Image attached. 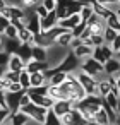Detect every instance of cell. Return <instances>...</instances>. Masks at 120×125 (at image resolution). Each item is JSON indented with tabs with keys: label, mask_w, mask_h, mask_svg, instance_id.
Wrapping results in <instances>:
<instances>
[{
	"label": "cell",
	"mask_w": 120,
	"mask_h": 125,
	"mask_svg": "<svg viewBox=\"0 0 120 125\" xmlns=\"http://www.w3.org/2000/svg\"><path fill=\"white\" fill-rule=\"evenodd\" d=\"M33 122H36V123H40V125H45V122H46V115H48V111L50 110H46V108H41V106H36L34 103H29L28 106H24V108H21Z\"/></svg>",
	"instance_id": "1"
},
{
	"label": "cell",
	"mask_w": 120,
	"mask_h": 125,
	"mask_svg": "<svg viewBox=\"0 0 120 125\" xmlns=\"http://www.w3.org/2000/svg\"><path fill=\"white\" fill-rule=\"evenodd\" d=\"M79 70H81V72H84V74H87V75H91V77H94V79H98L101 74H105V65L98 63L93 57H89V58L82 60V63H81V69H79Z\"/></svg>",
	"instance_id": "3"
},
{
	"label": "cell",
	"mask_w": 120,
	"mask_h": 125,
	"mask_svg": "<svg viewBox=\"0 0 120 125\" xmlns=\"http://www.w3.org/2000/svg\"><path fill=\"white\" fill-rule=\"evenodd\" d=\"M64 33H65V29H62V28L57 26V28H53V29H50V31H46V33H41V34H43V38H45L50 45H55L57 40H58Z\"/></svg>",
	"instance_id": "14"
},
{
	"label": "cell",
	"mask_w": 120,
	"mask_h": 125,
	"mask_svg": "<svg viewBox=\"0 0 120 125\" xmlns=\"http://www.w3.org/2000/svg\"><path fill=\"white\" fill-rule=\"evenodd\" d=\"M9 116H11V110L9 108H2V110H0V125L7 123Z\"/></svg>",
	"instance_id": "40"
},
{
	"label": "cell",
	"mask_w": 120,
	"mask_h": 125,
	"mask_svg": "<svg viewBox=\"0 0 120 125\" xmlns=\"http://www.w3.org/2000/svg\"><path fill=\"white\" fill-rule=\"evenodd\" d=\"M17 40L22 43V45H29V46H34V34L29 31V29H22L17 33Z\"/></svg>",
	"instance_id": "17"
},
{
	"label": "cell",
	"mask_w": 120,
	"mask_h": 125,
	"mask_svg": "<svg viewBox=\"0 0 120 125\" xmlns=\"http://www.w3.org/2000/svg\"><path fill=\"white\" fill-rule=\"evenodd\" d=\"M26 29H29L34 36L36 34H41V19L34 12H29L28 14V17H26Z\"/></svg>",
	"instance_id": "7"
},
{
	"label": "cell",
	"mask_w": 120,
	"mask_h": 125,
	"mask_svg": "<svg viewBox=\"0 0 120 125\" xmlns=\"http://www.w3.org/2000/svg\"><path fill=\"white\" fill-rule=\"evenodd\" d=\"M31 103V98H29V94H28V91L22 94V98H21V108H24V106H28Z\"/></svg>",
	"instance_id": "46"
},
{
	"label": "cell",
	"mask_w": 120,
	"mask_h": 125,
	"mask_svg": "<svg viewBox=\"0 0 120 125\" xmlns=\"http://www.w3.org/2000/svg\"><path fill=\"white\" fill-rule=\"evenodd\" d=\"M9 87H11V82H9L5 77H2V79H0V91H2V93H7Z\"/></svg>",
	"instance_id": "44"
},
{
	"label": "cell",
	"mask_w": 120,
	"mask_h": 125,
	"mask_svg": "<svg viewBox=\"0 0 120 125\" xmlns=\"http://www.w3.org/2000/svg\"><path fill=\"white\" fill-rule=\"evenodd\" d=\"M17 55H19L26 63H29V62L33 60V46H29V45H21Z\"/></svg>",
	"instance_id": "21"
},
{
	"label": "cell",
	"mask_w": 120,
	"mask_h": 125,
	"mask_svg": "<svg viewBox=\"0 0 120 125\" xmlns=\"http://www.w3.org/2000/svg\"><path fill=\"white\" fill-rule=\"evenodd\" d=\"M117 87L120 89V75H117Z\"/></svg>",
	"instance_id": "54"
},
{
	"label": "cell",
	"mask_w": 120,
	"mask_h": 125,
	"mask_svg": "<svg viewBox=\"0 0 120 125\" xmlns=\"http://www.w3.org/2000/svg\"><path fill=\"white\" fill-rule=\"evenodd\" d=\"M21 91H24V89H22V86H21L19 82H14V84H11V87H9V91H7V93H21Z\"/></svg>",
	"instance_id": "45"
},
{
	"label": "cell",
	"mask_w": 120,
	"mask_h": 125,
	"mask_svg": "<svg viewBox=\"0 0 120 125\" xmlns=\"http://www.w3.org/2000/svg\"><path fill=\"white\" fill-rule=\"evenodd\" d=\"M26 65H28V63H26L19 55H11L7 70H12V72H22V70H26Z\"/></svg>",
	"instance_id": "12"
},
{
	"label": "cell",
	"mask_w": 120,
	"mask_h": 125,
	"mask_svg": "<svg viewBox=\"0 0 120 125\" xmlns=\"http://www.w3.org/2000/svg\"><path fill=\"white\" fill-rule=\"evenodd\" d=\"M81 45H82V40H79V38H74V40H72V43H70V50L74 52V50H77Z\"/></svg>",
	"instance_id": "48"
},
{
	"label": "cell",
	"mask_w": 120,
	"mask_h": 125,
	"mask_svg": "<svg viewBox=\"0 0 120 125\" xmlns=\"http://www.w3.org/2000/svg\"><path fill=\"white\" fill-rule=\"evenodd\" d=\"M29 122H31V118L22 110H19L16 113H11V116L7 120V125H28Z\"/></svg>",
	"instance_id": "9"
},
{
	"label": "cell",
	"mask_w": 120,
	"mask_h": 125,
	"mask_svg": "<svg viewBox=\"0 0 120 125\" xmlns=\"http://www.w3.org/2000/svg\"><path fill=\"white\" fill-rule=\"evenodd\" d=\"M31 98V103H34L36 106H41V108H46V110H52L55 101L50 98V96H40V94H29Z\"/></svg>",
	"instance_id": "10"
},
{
	"label": "cell",
	"mask_w": 120,
	"mask_h": 125,
	"mask_svg": "<svg viewBox=\"0 0 120 125\" xmlns=\"http://www.w3.org/2000/svg\"><path fill=\"white\" fill-rule=\"evenodd\" d=\"M103 99H105V101H106V103H108L113 110L117 108V104H118V101H120V98H118L117 94H113V93H110V94H108L106 98H103Z\"/></svg>",
	"instance_id": "34"
},
{
	"label": "cell",
	"mask_w": 120,
	"mask_h": 125,
	"mask_svg": "<svg viewBox=\"0 0 120 125\" xmlns=\"http://www.w3.org/2000/svg\"><path fill=\"white\" fill-rule=\"evenodd\" d=\"M5 72H7V67H0V79L5 75Z\"/></svg>",
	"instance_id": "52"
},
{
	"label": "cell",
	"mask_w": 120,
	"mask_h": 125,
	"mask_svg": "<svg viewBox=\"0 0 120 125\" xmlns=\"http://www.w3.org/2000/svg\"><path fill=\"white\" fill-rule=\"evenodd\" d=\"M19 84L22 86V89H24V91L31 89V74H29L28 70H22V72H21V77H19Z\"/></svg>",
	"instance_id": "27"
},
{
	"label": "cell",
	"mask_w": 120,
	"mask_h": 125,
	"mask_svg": "<svg viewBox=\"0 0 120 125\" xmlns=\"http://www.w3.org/2000/svg\"><path fill=\"white\" fill-rule=\"evenodd\" d=\"M111 46V50H113V53H117V52H120V33H118V36H117V40L110 45Z\"/></svg>",
	"instance_id": "47"
},
{
	"label": "cell",
	"mask_w": 120,
	"mask_h": 125,
	"mask_svg": "<svg viewBox=\"0 0 120 125\" xmlns=\"http://www.w3.org/2000/svg\"><path fill=\"white\" fill-rule=\"evenodd\" d=\"M94 12H93V7H91V2L87 4V5H82V9H81V12H79V16H81V19H82V22H86L87 24V21L91 19V16H93Z\"/></svg>",
	"instance_id": "28"
},
{
	"label": "cell",
	"mask_w": 120,
	"mask_h": 125,
	"mask_svg": "<svg viewBox=\"0 0 120 125\" xmlns=\"http://www.w3.org/2000/svg\"><path fill=\"white\" fill-rule=\"evenodd\" d=\"M33 60L36 62H48V50L41 46H33Z\"/></svg>",
	"instance_id": "20"
},
{
	"label": "cell",
	"mask_w": 120,
	"mask_h": 125,
	"mask_svg": "<svg viewBox=\"0 0 120 125\" xmlns=\"http://www.w3.org/2000/svg\"><path fill=\"white\" fill-rule=\"evenodd\" d=\"M4 125H7V123H4Z\"/></svg>",
	"instance_id": "58"
},
{
	"label": "cell",
	"mask_w": 120,
	"mask_h": 125,
	"mask_svg": "<svg viewBox=\"0 0 120 125\" xmlns=\"http://www.w3.org/2000/svg\"><path fill=\"white\" fill-rule=\"evenodd\" d=\"M105 74H106V77H110V75H115V74H120V60L118 58H110L106 63H105Z\"/></svg>",
	"instance_id": "15"
},
{
	"label": "cell",
	"mask_w": 120,
	"mask_h": 125,
	"mask_svg": "<svg viewBox=\"0 0 120 125\" xmlns=\"http://www.w3.org/2000/svg\"><path fill=\"white\" fill-rule=\"evenodd\" d=\"M45 84H48V79L45 77V74H43V72L31 74V87H33V89L41 87V86H45Z\"/></svg>",
	"instance_id": "18"
},
{
	"label": "cell",
	"mask_w": 120,
	"mask_h": 125,
	"mask_svg": "<svg viewBox=\"0 0 120 125\" xmlns=\"http://www.w3.org/2000/svg\"><path fill=\"white\" fill-rule=\"evenodd\" d=\"M58 26V19H57V12H48V16L45 19H41V33H46L53 28Z\"/></svg>",
	"instance_id": "11"
},
{
	"label": "cell",
	"mask_w": 120,
	"mask_h": 125,
	"mask_svg": "<svg viewBox=\"0 0 120 125\" xmlns=\"http://www.w3.org/2000/svg\"><path fill=\"white\" fill-rule=\"evenodd\" d=\"M34 14H36V16L40 17V19H45V17L48 16V12H46V9L43 7V4H40V5H38V7L34 9Z\"/></svg>",
	"instance_id": "43"
},
{
	"label": "cell",
	"mask_w": 120,
	"mask_h": 125,
	"mask_svg": "<svg viewBox=\"0 0 120 125\" xmlns=\"http://www.w3.org/2000/svg\"><path fill=\"white\" fill-rule=\"evenodd\" d=\"M7 7H9V4L5 2V0H0V12H4Z\"/></svg>",
	"instance_id": "50"
},
{
	"label": "cell",
	"mask_w": 120,
	"mask_h": 125,
	"mask_svg": "<svg viewBox=\"0 0 120 125\" xmlns=\"http://www.w3.org/2000/svg\"><path fill=\"white\" fill-rule=\"evenodd\" d=\"M9 60H11V55L2 50V52H0V67H7L9 65Z\"/></svg>",
	"instance_id": "42"
},
{
	"label": "cell",
	"mask_w": 120,
	"mask_h": 125,
	"mask_svg": "<svg viewBox=\"0 0 120 125\" xmlns=\"http://www.w3.org/2000/svg\"><path fill=\"white\" fill-rule=\"evenodd\" d=\"M65 48H62V46H57V45H53L52 48H48V63L52 65V67H58L62 62H64V58L69 55L67 52H64Z\"/></svg>",
	"instance_id": "5"
},
{
	"label": "cell",
	"mask_w": 120,
	"mask_h": 125,
	"mask_svg": "<svg viewBox=\"0 0 120 125\" xmlns=\"http://www.w3.org/2000/svg\"><path fill=\"white\" fill-rule=\"evenodd\" d=\"M98 93H99V96H101V98H106V96L111 93V84L108 82V79H99Z\"/></svg>",
	"instance_id": "24"
},
{
	"label": "cell",
	"mask_w": 120,
	"mask_h": 125,
	"mask_svg": "<svg viewBox=\"0 0 120 125\" xmlns=\"http://www.w3.org/2000/svg\"><path fill=\"white\" fill-rule=\"evenodd\" d=\"M11 84H14V82H19V77H21V72H12V70H7L5 72V75H4Z\"/></svg>",
	"instance_id": "33"
},
{
	"label": "cell",
	"mask_w": 120,
	"mask_h": 125,
	"mask_svg": "<svg viewBox=\"0 0 120 125\" xmlns=\"http://www.w3.org/2000/svg\"><path fill=\"white\" fill-rule=\"evenodd\" d=\"M17 29L14 28V26H9L7 29H5V33H4V36L7 38V40H17Z\"/></svg>",
	"instance_id": "37"
},
{
	"label": "cell",
	"mask_w": 120,
	"mask_h": 125,
	"mask_svg": "<svg viewBox=\"0 0 120 125\" xmlns=\"http://www.w3.org/2000/svg\"><path fill=\"white\" fill-rule=\"evenodd\" d=\"M72 40H74V36H72V33L70 31H65L58 40H57V46H62V48H70V43H72Z\"/></svg>",
	"instance_id": "22"
},
{
	"label": "cell",
	"mask_w": 120,
	"mask_h": 125,
	"mask_svg": "<svg viewBox=\"0 0 120 125\" xmlns=\"http://www.w3.org/2000/svg\"><path fill=\"white\" fill-rule=\"evenodd\" d=\"M86 28H87V24H86V22H81L77 28H74V29H72V36L81 40V36H82V33L86 31Z\"/></svg>",
	"instance_id": "35"
},
{
	"label": "cell",
	"mask_w": 120,
	"mask_h": 125,
	"mask_svg": "<svg viewBox=\"0 0 120 125\" xmlns=\"http://www.w3.org/2000/svg\"><path fill=\"white\" fill-rule=\"evenodd\" d=\"M91 41H93V46H94V48L105 45V38H103V34H93V36H91Z\"/></svg>",
	"instance_id": "38"
},
{
	"label": "cell",
	"mask_w": 120,
	"mask_h": 125,
	"mask_svg": "<svg viewBox=\"0 0 120 125\" xmlns=\"http://www.w3.org/2000/svg\"><path fill=\"white\" fill-rule=\"evenodd\" d=\"M115 111H117V115L120 116V101H118V104H117V108H115Z\"/></svg>",
	"instance_id": "53"
},
{
	"label": "cell",
	"mask_w": 120,
	"mask_h": 125,
	"mask_svg": "<svg viewBox=\"0 0 120 125\" xmlns=\"http://www.w3.org/2000/svg\"><path fill=\"white\" fill-rule=\"evenodd\" d=\"M70 110H74V104H72L70 101H65V99L55 101V104H53V108H52V111H53L58 118H62L64 115H67Z\"/></svg>",
	"instance_id": "8"
},
{
	"label": "cell",
	"mask_w": 120,
	"mask_h": 125,
	"mask_svg": "<svg viewBox=\"0 0 120 125\" xmlns=\"http://www.w3.org/2000/svg\"><path fill=\"white\" fill-rule=\"evenodd\" d=\"M0 110H2V106H0Z\"/></svg>",
	"instance_id": "57"
},
{
	"label": "cell",
	"mask_w": 120,
	"mask_h": 125,
	"mask_svg": "<svg viewBox=\"0 0 120 125\" xmlns=\"http://www.w3.org/2000/svg\"><path fill=\"white\" fill-rule=\"evenodd\" d=\"M105 24H106V28H110V29H113V31H117V33H120V17L113 12L108 19H105Z\"/></svg>",
	"instance_id": "23"
},
{
	"label": "cell",
	"mask_w": 120,
	"mask_h": 125,
	"mask_svg": "<svg viewBox=\"0 0 120 125\" xmlns=\"http://www.w3.org/2000/svg\"><path fill=\"white\" fill-rule=\"evenodd\" d=\"M11 26H14L17 31L26 29V19H11Z\"/></svg>",
	"instance_id": "36"
},
{
	"label": "cell",
	"mask_w": 120,
	"mask_h": 125,
	"mask_svg": "<svg viewBox=\"0 0 120 125\" xmlns=\"http://www.w3.org/2000/svg\"><path fill=\"white\" fill-rule=\"evenodd\" d=\"M43 7L46 9V12H53L57 10V2H53V0H43Z\"/></svg>",
	"instance_id": "41"
},
{
	"label": "cell",
	"mask_w": 120,
	"mask_h": 125,
	"mask_svg": "<svg viewBox=\"0 0 120 125\" xmlns=\"http://www.w3.org/2000/svg\"><path fill=\"white\" fill-rule=\"evenodd\" d=\"M0 106L7 108V93H2V91H0Z\"/></svg>",
	"instance_id": "49"
},
{
	"label": "cell",
	"mask_w": 120,
	"mask_h": 125,
	"mask_svg": "<svg viewBox=\"0 0 120 125\" xmlns=\"http://www.w3.org/2000/svg\"><path fill=\"white\" fill-rule=\"evenodd\" d=\"M94 123L96 125H110V118H108V115L103 108L94 113Z\"/></svg>",
	"instance_id": "26"
},
{
	"label": "cell",
	"mask_w": 120,
	"mask_h": 125,
	"mask_svg": "<svg viewBox=\"0 0 120 125\" xmlns=\"http://www.w3.org/2000/svg\"><path fill=\"white\" fill-rule=\"evenodd\" d=\"M115 58H118V60H120V52H117V53H115Z\"/></svg>",
	"instance_id": "55"
},
{
	"label": "cell",
	"mask_w": 120,
	"mask_h": 125,
	"mask_svg": "<svg viewBox=\"0 0 120 125\" xmlns=\"http://www.w3.org/2000/svg\"><path fill=\"white\" fill-rule=\"evenodd\" d=\"M45 123H46V125H62V120H60V118L50 110L48 115H46V122H45Z\"/></svg>",
	"instance_id": "32"
},
{
	"label": "cell",
	"mask_w": 120,
	"mask_h": 125,
	"mask_svg": "<svg viewBox=\"0 0 120 125\" xmlns=\"http://www.w3.org/2000/svg\"><path fill=\"white\" fill-rule=\"evenodd\" d=\"M77 81L81 82V86L84 87V91H86L87 94L99 96V93H98V84H99V79H94V77H91V75H87V74H84V72L77 70ZM99 98H101V96H99Z\"/></svg>",
	"instance_id": "4"
},
{
	"label": "cell",
	"mask_w": 120,
	"mask_h": 125,
	"mask_svg": "<svg viewBox=\"0 0 120 125\" xmlns=\"http://www.w3.org/2000/svg\"><path fill=\"white\" fill-rule=\"evenodd\" d=\"M62 125H89L86 120H84V116L81 115V111L79 110H70L67 115H64L62 118Z\"/></svg>",
	"instance_id": "6"
},
{
	"label": "cell",
	"mask_w": 120,
	"mask_h": 125,
	"mask_svg": "<svg viewBox=\"0 0 120 125\" xmlns=\"http://www.w3.org/2000/svg\"><path fill=\"white\" fill-rule=\"evenodd\" d=\"M55 69H57V72H64V74H77V69H81V60L70 50V53L64 58V62Z\"/></svg>",
	"instance_id": "2"
},
{
	"label": "cell",
	"mask_w": 120,
	"mask_h": 125,
	"mask_svg": "<svg viewBox=\"0 0 120 125\" xmlns=\"http://www.w3.org/2000/svg\"><path fill=\"white\" fill-rule=\"evenodd\" d=\"M93 58H94L98 63H101V65L106 63V58H105V55H103V52H101V46H98V48L93 50Z\"/></svg>",
	"instance_id": "31"
},
{
	"label": "cell",
	"mask_w": 120,
	"mask_h": 125,
	"mask_svg": "<svg viewBox=\"0 0 120 125\" xmlns=\"http://www.w3.org/2000/svg\"><path fill=\"white\" fill-rule=\"evenodd\" d=\"M110 125H115V123H110Z\"/></svg>",
	"instance_id": "56"
},
{
	"label": "cell",
	"mask_w": 120,
	"mask_h": 125,
	"mask_svg": "<svg viewBox=\"0 0 120 125\" xmlns=\"http://www.w3.org/2000/svg\"><path fill=\"white\" fill-rule=\"evenodd\" d=\"M4 43H5V36H2V34H0V52L4 50Z\"/></svg>",
	"instance_id": "51"
},
{
	"label": "cell",
	"mask_w": 120,
	"mask_h": 125,
	"mask_svg": "<svg viewBox=\"0 0 120 125\" xmlns=\"http://www.w3.org/2000/svg\"><path fill=\"white\" fill-rule=\"evenodd\" d=\"M93 50L94 48H91V46H86V45H81L77 50H74V55L79 58V60H86V58H89V57H93Z\"/></svg>",
	"instance_id": "19"
},
{
	"label": "cell",
	"mask_w": 120,
	"mask_h": 125,
	"mask_svg": "<svg viewBox=\"0 0 120 125\" xmlns=\"http://www.w3.org/2000/svg\"><path fill=\"white\" fill-rule=\"evenodd\" d=\"M117 36H118V33L113 31V29H110V28H106L105 33H103V38H105V43H106V45H111V43L117 40Z\"/></svg>",
	"instance_id": "30"
},
{
	"label": "cell",
	"mask_w": 120,
	"mask_h": 125,
	"mask_svg": "<svg viewBox=\"0 0 120 125\" xmlns=\"http://www.w3.org/2000/svg\"><path fill=\"white\" fill-rule=\"evenodd\" d=\"M21 41L19 40H7L5 38V43H4V52L9 53V55H17L19 48H21Z\"/></svg>",
	"instance_id": "16"
},
{
	"label": "cell",
	"mask_w": 120,
	"mask_h": 125,
	"mask_svg": "<svg viewBox=\"0 0 120 125\" xmlns=\"http://www.w3.org/2000/svg\"><path fill=\"white\" fill-rule=\"evenodd\" d=\"M65 81H67V74H64V72H57V74L48 81V84H50V86H62Z\"/></svg>",
	"instance_id": "29"
},
{
	"label": "cell",
	"mask_w": 120,
	"mask_h": 125,
	"mask_svg": "<svg viewBox=\"0 0 120 125\" xmlns=\"http://www.w3.org/2000/svg\"><path fill=\"white\" fill-rule=\"evenodd\" d=\"M101 52H103V55H105V58H106V62H108L110 58H113V57H115V53H113V50H111V46H110V45H106V43H105V45L101 46Z\"/></svg>",
	"instance_id": "39"
},
{
	"label": "cell",
	"mask_w": 120,
	"mask_h": 125,
	"mask_svg": "<svg viewBox=\"0 0 120 125\" xmlns=\"http://www.w3.org/2000/svg\"><path fill=\"white\" fill-rule=\"evenodd\" d=\"M91 7H93V12H94L96 16H99L103 21H105V19H108V17L113 14L108 7H105V5H103V2H91Z\"/></svg>",
	"instance_id": "13"
},
{
	"label": "cell",
	"mask_w": 120,
	"mask_h": 125,
	"mask_svg": "<svg viewBox=\"0 0 120 125\" xmlns=\"http://www.w3.org/2000/svg\"><path fill=\"white\" fill-rule=\"evenodd\" d=\"M57 19L58 21H65V19H69L70 17V14H69V10H67V7H65V2H57Z\"/></svg>",
	"instance_id": "25"
},
{
	"label": "cell",
	"mask_w": 120,
	"mask_h": 125,
	"mask_svg": "<svg viewBox=\"0 0 120 125\" xmlns=\"http://www.w3.org/2000/svg\"><path fill=\"white\" fill-rule=\"evenodd\" d=\"M118 75H120V74H118Z\"/></svg>",
	"instance_id": "59"
}]
</instances>
